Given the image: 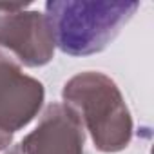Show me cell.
Returning a JSON list of instances; mask_svg holds the SVG:
<instances>
[{
  "mask_svg": "<svg viewBox=\"0 0 154 154\" xmlns=\"http://www.w3.org/2000/svg\"><path fill=\"white\" fill-rule=\"evenodd\" d=\"M140 8L138 2H47L45 18L56 45L71 56L105 49Z\"/></svg>",
  "mask_w": 154,
  "mask_h": 154,
  "instance_id": "cell-1",
  "label": "cell"
}]
</instances>
